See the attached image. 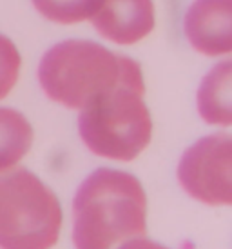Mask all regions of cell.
<instances>
[{"label":"cell","instance_id":"cell-1","mask_svg":"<svg viewBox=\"0 0 232 249\" xmlns=\"http://www.w3.org/2000/svg\"><path fill=\"white\" fill-rule=\"evenodd\" d=\"M147 233V195L140 180L100 167L83 180L73 200L76 249H116Z\"/></svg>","mask_w":232,"mask_h":249},{"label":"cell","instance_id":"cell-2","mask_svg":"<svg viewBox=\"0 0 232 249\" xmlns=\"http://www.w3.org/2000/svg\"><path fill=\"white\" fill-rule=\"evenodd\" d=\"M46 97L82 111L120 84L145 86L142 68L129 56L113 53L93 40H64L46 51L38 66Z\"/></svg>","mask_w":232,"mask_h":249},{"label":"cell","instance_id":"cell-3","mask_svg":"<svg viewBox=\"0 0 232 249\" xmlns=\"http://www.w3.org/2000/svg\"><path fill=\"white\" fill-rule=\"evenodd\" d=\"M145 86L120 84L98 102L80 111L78 133L91 153L129 162L149 145L152 118L144 102Z\"/></svg>","mask_w":232,"mask_h":249},{"label":"cell","instance_id":"cell-4","mask_svg":"<svg viewBox=\"0 0 232 249\" xmlns=\"http://www.w3.org/2000/svg\"><path fill=\"white\" fill-rule=\"evenodd\" d=\"M56 195L26 167L0 173V249H51L62 229Z\"/></svg>","mask_w":232,"mask_h":249},{"label":"cell","instance_id":"cell-5","mask_svg":"<svg viewBox=\"0 0 232 249\" xmlns=\"http://www.w3.org/2000/svg\"><path fill=\"white\" fill-rule=\"evenodd\" d=\"M178 182L201 204L232 206V135H209L187 147L178 164Z\"/></svg>","mask_w":232,"mask_h":249},{"label":"cell","instance_id":"cell-6","mask_svg":"<svg viewBox=\"0 0 232 249\" xmlns=\"http://www.w3.org/2000/svg\"><path fill=\"white\" fill-rule=\"evenodd\" d=\"M183 31L201 55H232V0H194L185 13Z\"/></svg>","mask_w":232,"mask_h":249},{"label":"cell","instance_id":"cell-7","mask_svg":"<svg viewBox=\"0 0 232 249\" xmlns=\"http://www.w3.org/2000/svg\"><path fill=\"white\" fill-rule=\"evenodd\" d=\"M96 33L118 46H133L149 36L156 24L152 0H103L91 18Z\"/></svg>","mask_w":232,"mask_h":249},{"label":"cell","instance_id":"cell-8","mask_svg":"<svg viewBox=\"0 0 232 249\" xmlns=\"http://www.w3.org/2000/svg\"><path fill=\"white\" fill-rule=\"evenodd\" d=\"M199 117L207 124L232 125V58L216 64L199 84L196 93Z\"/></svg>","mask_w":232,"mask_h":249},{"label":"cell","instance_id":"cell-9","mask_svg":"<svg viewBox=\"0 0 232 249\" xmlns=\"http://www.w3.org/2000/svg\"><path fill=\"white\" fill-rule=\"evenodd\" d=\"M33 127L20 111L0 107V173L18 166L33 145Z\"/></svg>","mask_w":232,"mask_h":249},{"label":"cell","instance_id":"cell-10","mask_svg":"<svg viewBox=\"0 0 232 249\" xmlns=\"http://www.w3.org/2000/svg\"><path fill=\"white\" fill-rule=\"evenodd\" d=\"M33 7L48 20L73 26L80 22L91 20L103 0H31Z\"/></svg>","mask_w":232,"mask_h":249},{"label":"cell","instance_id":"cell-11","mask_svg":"<svg viewBox=\"0 0 232 249\" xmlns=\"http://www.w3.org/2000/svg\"><path fill=\"white\" fill-rule=\"evenodd\" d=\"M22 68L20 51L11 38L0 35V100L6 98L18 80Z\"/></svg>","mask_w":232,"mask_h":249},{"label":"cell","instance_id":"cell-12","mask_svg":"<svg viewBox=\"0 0 232 249\" xmlns=\"http://www.w3.org/2000/svg\"><path fill=\"white\" fill-rule=\"evenodd\" d=\"M116 249H167L162 244L150 240L147 236H136V238H131L127 242L120 244Z\"/></svg>","mask_w":232,"mask_h":249}]
</instances>
